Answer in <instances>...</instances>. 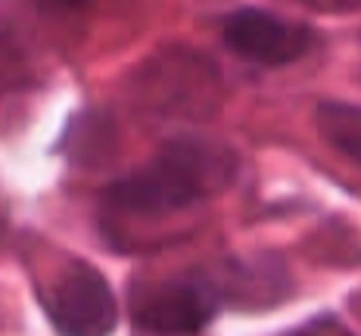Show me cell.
<instances>
[{
    "instance_id": "6da1fadb",
    "label": "cell",
    "mask_w": 361,
    "mask_h": 336,
    "mask_svg": "<svg viewBox=\"0 0 361 336\" xmlns=\"http://www.w3.org/2000/svg\"><path fill=\"white\" fill-rule=\"evenodd\" d=\"M234 178L237 156L231 147L209 137H175L144 168L112 184L106 203L122 215L165 218L221 193Z\"/></svg>"
},
{
    "instance_id": "7a4b0ae2",
    "label": "cell",
    "mask_w": 361,
    "mask_h": 336,
    "mask_svg": "<svg viewBox=\"0 0 361 336\" xmlns=\"http://www.w3.org/2000/svg\"><path fill=\"white\" fill-rule=\"evenodd\" d=\"M224 305L228 302L218 278L206 274L159 280L131 299L134 324L156 336H197L218 318Z\"/></svg>"
},
{
    "instance_id": "3957f363",
    "label": "cell",
    "mask_w": 361,
    "mask_h": 336,
    "mask_svg": "<svg viewBox=\"0 0 361 336\" xmlns=\"http://www.w3.org/2000/svg\"><path fill=\"white\" fill-rule=\"evenodd\" d=\"M44 309L59 336H112L118 321L109 280L94 265L75 259L44 296Z\"/></svg>"
},
{
    "instance_id": "277c9868",
    "label": "cell",
    "mask_w": 361,
    "mask_h": 336,
    "mask_svg": "<svg viewBox=\"0 0 361 336\" xmlns=\"http://www.w3.org/2000/svg\"><path fill=\"white\" fill-rule=\"evenodd\" d=\"M224 47L255 66H287L314 47L318 35L302 22L281 19L268 10H237L224 19Z\"/></svg>"
},
{
    "instance_id": "5b68a950",
    "label": "cell",
    "mask_w": 361,
    "mask_h": 336,
    "mask_svg": "<svg viewBox=\"0 0 361 336\" xmlns=\"http://www.w3.org/2000/svg\"><path fill=\"white\" fill-rule=\"evenodd\" d=\"M314 122H318L321 137H324L336 153H343L345 159L361 166V106L327 100L314 112Z\"/></svg>"
},
{
    "instance_id": "8992f818",
    "label": "cell",
    "mask_w": 361,
    "mask_h": 336,
    "mask_svg": "<svg viewBox=\"0 0 361 336\" xmlns=\"http://www.w3.org/2000/svg\"><path fill=\"white\" fill-rule=\"evenodd\" d=\"M290 336H352V330L343 324L340 318L321 315V318H312L308 324H302L299 330H293Z\"/></svg>"
},
{
    "instance_id": "52a82bcc",
    "label": "cell",
    "mask_w": 361,
    "mask_h": 336,
    "mask_svg": "<svg viewBox=\"0 0 361 336\" xmlns=\"http://www.w3.org/2000/svg\"><path fill=\"white\" fill-rule=\"evenodd\" d=\"M308 6L321 13H349V10H361V0H305Z\"/></svg>"
},
{
    "instance_id": "ba28073f",
    "label": "cell",
    "mask_w": 361,
    "mask_h": 336,
    "mask_svg": "<svg viewBox=\"0 0 361 336\" xmlns=\"http://www.w3.org/2000/svg\"><path fill=\"white\" fill-rule=\"evenodd\" d=\"M47 4H54L56 10H85L94 0H47Z\"/></svg>"
}]
</instances>
